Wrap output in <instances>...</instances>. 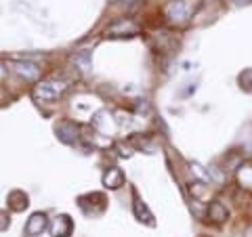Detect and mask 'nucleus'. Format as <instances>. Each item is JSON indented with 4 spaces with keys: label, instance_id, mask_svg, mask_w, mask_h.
<instances>
[{
    "label": "nucleus",
    "instance_id": "f8f14e48",
    "mask_svg": "<svg viewBox=\"0 0 252 237\" xmlns=\"http://www.w3.org/2000/svg\"><path fill=\"white\" fill-rule=\"evenodd\" d=\"M206 218L212 225H225L229 220V210L220 200H212L210 204H206Z\"/></svg>",
    "mask_w": 252,
    "mask_h": 237
},
{
    "label": "nucleus",
    "instance_id": "ddd939ff",
    "mask_svg": "<svg viewBox=\"0 0 252 237\" xmlns=\"http://www.w3.org/2000/svg\"><path fill=\"white\" fill-rule=\"evenodd\" d=\"M132 212H135V218L139 223H143L147 227H156V218L152 214V210L147 208V204L141 200L137 191H132Z\"/></svg>",
    "mask_w": 252,
    "mask_h": 237
},
{
    "label": "nucleus",
    "instance_id": "6ab92c4d",
    "mask_svg": "<svg viewBox=\"0 0 252 237\" xmlns=\"http://www.w3.org/2000/svg\"><path fill=\"white\" fill-rule=\"evenodd\" d=\"M0 216H2V227H0V231H6V229H9V225H11V218L9 216H6V210H2V214H0Z\"/></svg>",
    "mask_w": 252,
    "mask_h": 237
},
{
    "label": "nucleus",
    "instance_id": "9b49d317",
    "mask_svg": "<svg viewBox=\"0 0 252 237\" xmlns=\"http://www.w3.org/2000/svg\"><path fill=\"white\" fill-rule=\"evenodd\" d=\"M13 72L26 82H36L38 78H40V67H38V63H34V61H23V59L15 61Z\"/></svg>",
    "mask_w": 252,
    "mask_h": 237
},
{
    "label": "nucleus",
    "instance_id": "dca6fc26",
    "mask_svg": "<svg viewBox=\"0 0 252 237\" xmlns=\"http://www.w3.org/2000/svg\"><path fill=\"white\" fill-rule=\"evenodd\" d=\"M69 63L76 65V69H80V72H89L93 67V55H91V51H76V53H72V57H69Z\"/></svg>",
    "mask_w": 252,
    "mask_h": 237
},
{
    "label": "nucleus",
    "instance_id": "412c9836",
    "mask_svg": "<svg viewBox=\"0 0 252 237\" xmlns=\"http://www.w3.org/2000/svg\"><path fill=\"white\" fill-rule=\"evenodd\" d=\"M244 237H252V225L246 229V231H244Z\"/></svg>",
    "mask_w": 252,
    "mask_h": 237
},
{
    "label": "nucleus",
    "instance_id": "1a4fd4ad",
    "mask_svg": "<svg viewBox=\"0 0 252 237\" xmlns=\"http://www.w3.org/2000/svg\"><path fill=\"white\" fill-rule=\"evenodd\" d=\"M101 183H103V187L109 189V191H118V189L124 187V183H126L124 170L120 166H107L103 177H101Z\"/></svg>",
    "mask_w": 252,
    "mask_h": 237
},
{
    "label": "nucleus",
    "instance_id": "a211bd4d",
    "mask_svg": "<svg viewBox=\"0 0 252 237\" xmlns=\"http://www.w3.org/2000/svg\"><path fill=\"white\" fill-rule=\"evenodd\" d=\"M189 168H191V172H193L195 177H198V180H202V183H208V185L212 183V172L204 168L202 164L191 162V164H189Z\"/></svg>",
    "mask_w": 252,
    "mask_h": 237
},
{
    "label": "nucleus",
    "instance_id": "5701e85b",
    "mask_svg": "<svg viewBox=\"0 0 252 237\" xmlns=\"http://www.w3.org/2000/svg\"><path fill=\"white\" fill-rule=\"evenodd\" d=\"M202 237H206V235H202Z\"/></svg>",
    "mask_w": 252,
    "mask_h": 237
},
{
    "label": "nucleus",
    "instance_id": "4be33fe9",
    "mask_svg": "<svg viewBox=\"0 0 252 237\" xmlns=\"http://www.w3.org/2000/svg\"><path fill=\"white\" fill-rule=\"evenodd\" d=\"M126 2H130V0H126Z\"/></svg>",
    "mask_w": 252,
    "mask_h": 237
},
{
    "label": "nucleus",
    "instance_id": "aec40b11",
    "mask_svg": "<svg viewBox=\"0 0 252 237\" xmlns=\"http://www.w3.org/2000/svg\"><path fill=\"white\" fill-rule=\"evenodd\" d=\"M231 2H233L235 6H244V4H250L252 0H231Z\"/></svg>",
    "mask_w": 252,
    "mask_h": 237
},
{
    "label": "nucleus",
    "instance_id": "39448f33",
    "mask_svg": "<svg viewBox=\"0 0 252 237\" xmlns=\"http://www.w3.org/2000/svg\"><path fill=\"white\" fill-rule=\"evenodd\" d=\"M139 34V26L132 19H116L114 23H109L105 28V38H130Z\"/></svg>",
    "mask_w": 252,
    "mask_h": 237
},
{
    "label": "nucleus",
    "instance_id": "4468645a",
    "mask_svg": "<svg viewBox=\"0 0 252 237\" xmlns=\"http://www.w3.org/2000/svg\"><path fill=\"white\" fill-rule=\"evenodd\" d=\"M6 206L13 212H26L30 206V195L23 191V189H13V191H9V195H6Z\"/></svg>",
    "mask_w": 252,
    "mask_h": 237
},
{
    "label": "nucleus",
    "instance_id": "20e7f679",
    "mask_svg": "<svg viewBox=\"0 0 252 237\" xmlns=\"http://www.w3.org/2000/svg\"><path fill=\"white\" fill-rule=\"evenodd\" d=\"M91 124H93L94 130L101 132V134H105V137H112V134L120 128V126H118L116 116L112 112H107V109H99V112H94L93 118H91Z\"/></svg>",
    "mask_w": 252,
    "mask_h": 237
},
{
    "label": "nucleus",
    "instance_id": "6e6552de",
    "mask_svg": "<svg viewBox=\"0 0 252 237\" xmlns=\"http://www.w3.org/2000/svg\"><path fill=\"white\" fill-rule=\"evenodd\" d=\"M49 233L51 237H72L74 233V220L69 214H57L51 225H49Z\"/></svg>",
    "mask_w": 252,
    "mask_h": 237
},
{
    "label": "nucleus",
    "instance_id": "423d86ee",
    "mask_svg": "<svg viewBox=\"0 0 252 237\" xmlns=\"http://www.w3.org/2000/svg\"><path fill=\"white\" fill-rule=\"evenodd\" d=\"M55 134H57V139L65 145H74L82 137L80 126H78L76 122H72V120H59L57 124H55Z\"/></svg>",
    "mask_w": 252,
    "mask_h": 237
},
{
    "label": "nucleus",
    "instance_id": "f3484780",
    "mask_svg": "<svg viewBox=\"0 0 252 237\" xmlns=\"http://www.w3.org/2000/svg\"><path fill=\"white\" fill-rule=\"evenodd\" d=\"M238 86L242 92L246 94H252V67H246L242 69L240 76H238Z\"/></svg>",
    "mask_w": 252,
    "mask_h": 237
},
{
    "label": "nucleus",
    "instance_id": "9d476101",
    "mask_svg": "<svg viewBox=\"0 0 252 237\" xmlns=\"http://www.w3.org/2000/svg\"><path fill=\"white\" fill-rule=\"evenodd\" d=\"M233 177L242 191H252V160H242L235 166Z\"/></svg>",
    "mask_w": 252,
    "mask_h": 237
},
{
    "label": "nucleus",
    "instance_id": "0eeeda50",
    "mask_svg": "<svg viewBox=\"0 0 252 237\" xmlns=\"http://www.w3.org/2000/svg\"><path fill=\"white\" fill-rule=\"evenodd\" d=\"M49 225H51L49 216H46L44 212H34V214H30V218L26 220V225H23V235L26 237H38L49 229Z\"/></svg>",
    "mask_w": 252,
    "mask_h": 237
},
{
    "label": "nucleus",
    "instance_id": "7ed1b4c3",
    "mask_svg": "<svg viewBox=\"0 0 252 237\" xmlns=\"http://www.w3.org/2000/svg\"><path fill=\"white\" fill-rule=\"evenodd\" d=\"M78 208H80L86 216H101L105 212L107 208V197L105 193H101V191H91V193H84L78 197Z\"/></svg>",
    "mask_w": 252,
    "mask_h": 237
},
{
    "label": "nucleus",
    "instance_id": "f03ea898",
    "mask_svg": "<svg viewBox=\"0 0 252 237\" xmlns=\"http://www.w3.org/2000/svg\"><path fill=\"white\" fill-rule=\"evenodd\" d=\"M162 13L168 23L181 28V26H187L189 19H191L193 6H191V2H187V0H170V2L164 4Z\"/></svg>",
    "mask_w": 252,
    "mask_h": 237
},
{
    "label": "nucleus",
    "instance_id": "2eb2a0df",
    "mask_svg": "<svg viewBox=\"0 0 252 237\" xmlns=\"http://www.w3.org/2000/svg\"><path fill=\"white\" fill-rule=\"evenodd\" d=\"M189 193H191V197L198 204H202V202L210 204L212 202L210 200V187H208V183H202V180H193V183H189Z\"/></svg>",
    "mask_w": 252,
    "mask_h": 237
},
{
    "label": "nucleus",
    "instance_id": "f257e3e1",
    "mask_svg": "<svg viewBox=\"0 0 252 237\" xmlns=\"http://www.w3.org/2000/svg\"><path fill=\"white\" fill-rule=\"evenodd\" d=\"M67 90V82L59 80V78H46V80L38 82L32 89V99L38 105H51L55 101H59Z\"/></svg>",
    "mask_w": 252,
    "mask_h": 237
}]
</instances>
